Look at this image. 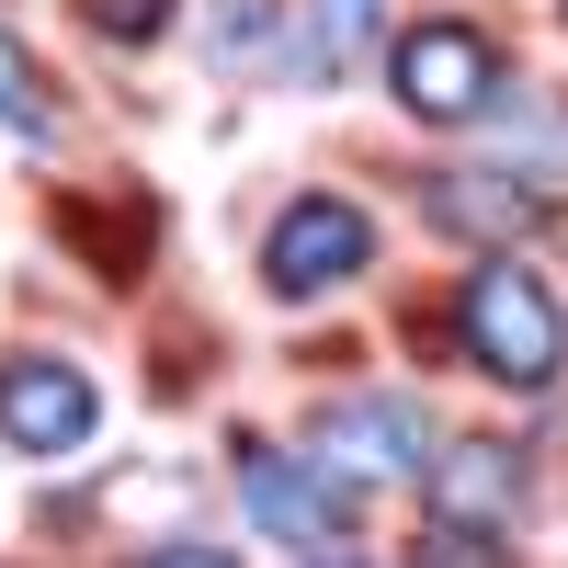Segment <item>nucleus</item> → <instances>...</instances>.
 <instances>
[{
    "mask_svg": "<svg viewBox=\"0 0 568 568\" xmlns=\"http://www.w3.org/2000/svg\"><path fill=\"white\" fill-rule=\"evenodd\" d=\"M455 329H466V353H478V375H500V387H546L557 353H568L557 296L535 284V262H478L466 296H455Z\"/></svg>",
    "mask_w": 568,
    "mask_h": 568,
    "instance_id": "1",
    "label": "nucleus"
},
{
    "mask_svg": "<svg viewBox=\"0 0 568 568\" xmlns=\"http://www.w3.org/2000/svg\"><path fill=\"white\" fill-rule=\"evenodd\" d=\"M387 69H398V103L420 125H478L500 103V45L478 23H409Z\"/></svg>",
    "mask_w": 568,
    "mask_h": 568,
    "instance_id": "2",
    "label": "nucleus"
},
{
    "mask_svg": "<svg viewBox=\"0 0 568 568\" xmlns=\"http://www.w3.org/2000/svg\"><path fill=\"white\" fill-rule=\"evenodd\" d=\"M364 262H375V227H364V205H342V194H296V205L273 216V240H262V284H273L284 307L353 284Z\"/></svg>",
    "mask_w": 568,
    "mask_h": 568,
    "instance_id": "3",
    "label": "nucleus"
},
{
    "mask_svg": "<svg viewBox=\"0 0 568 568\" xmlns=\"http://www.w3.org/2000/svg\"><path fill=\"white\" fill-rule=\"evenodd\" d=\"M433 455H444V433L409 398H342L318 433V466L342 489H409V478H433Z\"/></svg>",
    "mask_w": 568,
    "mask_h": 568,
    "instance_id": "4",
    "label": "nucleus"
},
{
    "mask_svg": "<svg viewBox=\"0 0 568 568\" xmlns=\"http://www.w3.org/2000/svg\"><path fill=\"white\" fill-rule=\"evenodd\" d=\"M240 500H251V524L284 535L296 557H329L342 546V511H353V489L329 478V466L284 455V444H240Z\"/></svg>",
    "mask_w": 568,
    "mask_h": 568,
    "instance_id": "5",
    "label": "nucleus"
},
{
    "mask_svg": "<svg viewBox=\"0 0 568 568\" xmlns=\"http://www.w3.org/2000/svg\"><path fill=\"white\" fill-rule=\"evenodd\" d=\"M103 398H91V375L58 364V353H0V433L23 455H80Z\"/></svg>",
    "mask_w": 568,
    "mask_h": 568,
    "instance_id": "6",
    "label": "nucleus"
},
{
    "mask_svg": "<svg viewBox=\"0 0 568 568\" xmlns=\"http://www.w3.org/2000/svg\"><path fill=\"white\" fill-rule=\"evenodd\" d=\"M420 205H433V227H455V240H511L524 251L535 240V194H524V171H433L420 182Z\"/></svg>",
    "mask_w": 568,
    "mask_h": 568,
    "instance_id": "7",
    "label": "nucleus"
},
{
    "mask_svg": "<svg viewBox=\"0 0 568 568\" xmlns=\"http://www.w3.org/2000/svg\"><path fill=\"white\" fill-rule=\"evenodd\" d=\"M433 500L455 511V524H489V511H511V500H524V455H511V444H444L433 455Z\"/></svg>",
    "mask_w": 568,
    "mask_h": 568,
    "instance_id": "8",
    "label": "nucleus"
},
{
    "mask_svg": "<svg viewBox=\"0 0 568 568\" xmlns=\"http://www.w3.org/2000/svg\"><path fill=\"white\" fill-rule=\"evenodd\" d=\"M375 34H387V0H307L296 12V69L307 80H353L375 58Z\"/></svg>",
    "mask_w": 568,
    "mask_h": 568,
    "instance_id": "9",
    "label": "nucleus"
},
{
    "mask_svg": "<svg viewBox=\"0 0 568 568\" xmlns=\"http://www.w3.org/2000/svg\"><path fill=\"white\" fill-rule=\"evenodd\" d=\"M409 568H511V546H500L489 524H455V511H433V524H420V546H409Z\"/></svg>",
    "mask_w": 568,
    "mask_h": 568,
    "instance_id": "10",
    "label": "nucleus"
},
{
    "mask_svg": "<svg viewBox=\"0 0 568 568\" xmlns=\"http://www.w3.org/2000/svg\"><path fill=\"white\" fill-rule=\"evenodd\" d=\"M0 125H12V136H58V91L34 80V58L12 34H0Z\"/></svg>",
    "mask_w": 568,
    "mask_h": 568,
    "instance_id": "11",
    "label": "nucleus"
},
{
    "mask_svg": "<svg viewBox=\"0 0 568 568\" xmlns=\"http://www.w3.org/2000/svg\"><path fill=\"white\" fill-rule=\"evenodd\" d=\"M69 240H91V251H103V273H136V262H149V205H125V216L69 205Z\"/></svg>",
    "mask_w": 568,
    "mask_h": 568,
    "instance_id": "12",
    "label": "nucleus"
},
{
    "mask_svg": "<svg viewBox=\"0 0 568 568\" xmlns=\"http://www.w3.org/2000/svg\"><path fill=\"white\" fill-rule=\"evenodd\" d=\"M171 12H182V0H80V23H91V34H114V45H160Z\"/></svg>",
    "mask_w": 568,
    "mask_h": 568,
    "instance_id": "13",
    "label": "nucleus"
},
{
    "mask_svg": "<svg viewBox=\"0 0 568 568\" xmlns=\"http://www.w3.org/2000/svg\"><path fill=\"white\" fill-rule=\"evenodd\" d=\"M262 45H273V0H227V12H216V69L262 58Z\"/></svg>",
    "mask_w": 568,
    "mask_h": 568,
    "instance_id": "14",
    "label": "nucleus"
},
{
    "mask_svg": "<svg viewBox=\"0 0 568 568\" xmlns=\"http://www.w3.org/2000/svg\"><path fill=\"white\" fill-rule=\"evenodd\" d=\"M136 568H240L227 546H160V557H136Z\"/></svg>",
    "mask_w": 568,
    "mask_h": 568,
    "instance_id": "15",
    "label": "nucleus"
},
{
    "mask_svg": "<svg viewBox=\"0 0 568 568\" xmlns=\"http://www.w3.org/2000/svg\"><path fill=\"white\" fill-rule=\"evenodd\" d=\"M307 568H364V557H307Z\"/></svg>",
    "mask_w": 568,
    "mask_h": 568,
    "instance_id": "16",
    "label": "nucleus"
}]
</instances>
